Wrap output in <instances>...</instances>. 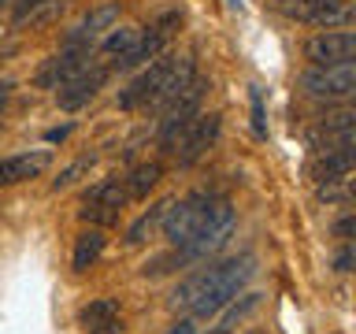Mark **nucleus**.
<instances>
[{
	"label": "nucleus",
	"instance_id": "9b49d317",
	"mask_svg": "<svg viewBox=\"0 0 356 334\" xmlns=\"http://www.w3.org/2000/svg\"><path fill=\"white\" fill-rule=\"evenodd\" d=\"M312 67H334V63H356V38L349 30H327L316 33L305 45Z\"/></svg>",
	"mask_w": 356,
	"mask_h": 334
},
{
	"label": "nucleus",
	"instance_id": "6ab92c4d",
	"mask_svg": "<svg viewBox=\"0 0 356 334\" xmlns=\"http://www.w3.org/2000/svg\"><path fill=\"white\" fill-rule=\"evenodd\" d=\"M171 200H175V197H171ZM171 200H160V205H152L149 212H145V216H141V219H138V223H134V227L127 230V241H130V245H141L145 238H149V234H152V230L163 223L167 208H171Z\"/></svg>",
	"mask_w": 356,
	"mask_h": 334
},
{
	"label": "nucleus",
	"instance_id": "39448f33",
	"mask_svg": "<svg viewBox=\"0 0 356 334\" xmlns=\"http://www.w3.org/2000/svg\"><path fill=\"white\" fill-rule=\"evenodd\" d=\"M200 100H204V82H200V78H193V82L182 89V93L171 97V100L160 108V145H163V152H171V145L178 141V134H182L189 122L197 119Z\"/></svg>",
	"mask_w": 356,
	"mask_h": 334
},
{
	"label": "nucleus",
	"instance_id": "f03ea898",
	"mask_svg": "<svg viewBox=\"0 0 356 334\" xmlns=\"http://www.w3.org/2000/svg\"><path fill=\"white\" fill-rule=\"evenodd\" d=\"M197 78V67L189 56H156L152 63H145V71L134 78L127 89H119V108H163L171 97Z\"/></svg>",
	"mask_w": 356,
	"mask_h": 334
},
{
	"label": "nucleus",
	"instance_id": "f257e3e1",
	"mask_svg": "<svg viewBox=\"0 0 356 334\" xmlns=\"http://www.w3.org/2000/svg\"><path fill=\"white\" fill-rule=\"evenodd\" d=\"M252 264H256L252 256H230V260L200 267V271H193L189 278L178 283L175 297H171V308H186L193 319L219 316V312L241 294V286L252 278V271H256Z\"/></svg>",
	"mask_w": 356,
	"mask_h": 334
},
{
	"label": "nucleus",
	"instance_id": "412c9836",
	"mask_svg": "<svg viewBox=\"0 0 356 334\" xmlns=\"http://www.w3.org/2000/svg\"><path fill=\"white\" fill-rule=\"evenodd\" d=\"M138 26H122V30H108L104 33V41H100V52L104 56H119V52H127L134 41H138Z\"/></svg>",
	"mask_w": 356,
	"mask_h": 334
},
{
	"label": "nucleus",
	"instance_id": "c756f323",
	"mask_svg": "<svg viewBox=\"0 0 356 334\" xmlns=\"http://www.w3.org/2000/svg\"><path fill=\"white\" fill-rule=\"evenodd\" d=\"M67 134H71V127H56V130H49V134H44V138H49V141H63Z\"/></svg>",
	"mask_w": 356,
	"mask_h": 334
},
{
	"label": "nucleus",
	"instance_id": "dca6fc26",
	"mask_svg": "<svg viewBox=\"0 0 356 334\" xmlns=\"http://www.w3.org/2000/svg\"><path fill=\"white\" fill-rule=\"evenodd\" d=\"M104 230L93 227V230H86V234H78V245H74V271H89V267L97 264V256L104 253Z\"/></svg>",
	"mask_w": 356,
	"mask_h": 334
},
{
	"label": "nucleus",
	"instance_id": "cd10ccee",
	"mask_svg": "<svg viewBox=\"0 0 356 334\" xmlns=\"http://www.w3.org/2000/svg\"><path fill=\"white\" fill-rule=\"evenodd\" d=\"M349 267H353V249L345 245V249L338 253V271H349Z\"/></svg>",
	"mask_w": 356,
	"mask_h": 334
},
{
	"label": "nucleus",
	"instance_id": "1a4fd4ad",
	"mask_svg": "<svg viewBox=\"0 0 356 334\" xmlns=\"http://www.w3.org/2000/svg\"><path fill=\"white\" fill-rule=\"evenodd\" d=\"M108 71H111V67L89 60V63H86L74 78H67L63 86H56V104H60L63 111H78V108H86L89 100H93V97L100 93V86L108 82Z\"/></svg>",
	"mask_w": 356,
	"mask_h": 334
},
{
	"label": "nucleus",
	"instance_id": "bb28decb",
	"mask_svg": "<svg viewBox=\"0 0 356 334\" xmlns=\"http://www.w3.org/2000/svg\"><path fill=\"white\" fill-rule=\"evenodd\" d=\"M89 334H122V331H119V319H108V323H100V327H93Z\"/></svg>",
	"mask_w": 356,
	"mask_h": 334
},
{
	"label": "nucleus",
	"instance_id": "9d476101",
	"mask_svg": "<svg viewBox=\"0 0 356 334\" xmlns=\"http://www.w3.org/2000/svg\"><path fill=\"white\" fill-rule=\"evenodd\" d=\"M115 19H119V0L93 8L89 15H82L71 30H67L63 49H97V41L111 30V22H115Z\"/></svg>",
	"mask_w": 356,
	"mask_h": 334
},
{
	"label": "nucleus",
	"instance_id": "4468645a",
	"mask_svg": "<svg viewBox=\"0 0 356 334\" xmlns=\"http://www.w3.org/2000/svg\"><path fill=\"white\" fill-rule=\"evenodd\" d=\"M49 152H22V156H4L0 160V186H15L26 178H38L49 167Z\"/></svg>",
	"mask_w": 356,
	"mask_h": 334
},
{
	"label": "nucleus",
	"instance_id": "f3484780",
	"mask_svg": "<svg viewBox=\"0 0 356 334\" xmlns=\"http://www.w3.org/2000/svg\"><path fill=\"white\" fill-rule=\"evenodd\" d=\"M160 175H163V167L156 160L152 164H138L130 171V178H122V182H127V197L130 200H145V197H149V189L160 182Z\"/></svg>",
	"mask_w": 356,
	"mask_h": 334
},
{
	"label": "nucleus",
	"instance_id": "5701e85b",
	"mask_svg": "<svg viewBox=\"0 0 356 334\" xmlns=\"http://www.w3.org/2000/svg\"><path fill=\"white\" fill-rule=\"evenodd\" d=\"M89 167H93V156H82V160H74V164L67 167V171L52 182V189H67V186H74V182H78V175L89 171Z\"/></svg>",
	"mask_w": 356,
	"mask_h": 334
},
{
	"label": "nucleus",
	"instance_id": "2eb2a0df",
	"mask_svg": "<svg viewBox=\"0 0 356 334\" xmlns=\"http://www.w3.org/2000/svg\"><path fill=\"white\" fill-rule=\"evenodd\" d=\"M353 164H356V145H345V149H323L316 156V178L327 182V178H338V175H353Z\"/></svg>",
	"mask_w": 356,
	"mask_h": 334
},
{
	"label": "nucleus",
	"instance_id": "aec40b11",
	"mask_svg": "<svg viewBox=\"0 0 356 334\" xmlns=\"http://www.w3.org/2000/svg\"><path fill=\"white\" fill-rule=\"evenodd\" d=\"M108 319H119V301L115 297H100V301H89V305L82 308V323L89 331L100 327V323H108Z\"/></svg>",
	"mask_w": 356,
	"mask_h": 334
},
{
	"label": "nucleus",
	"instance_id": "a878e982",
	"mask_svg": "<svg viewBox=\"0 0 356 334\" xmlns=\"http://www.w3.org/2000/svg\"><path fill=\"white\" fill-rule=\"evenodd\" d=\"M167 334H197V327H193V319H178Z\"/></svg>",
	"mask_w": 356,
	"mask_h": 334
},
{
	"label": "nucleus",
	"instance_id": "0eeeda50",
	"mask_svg": "<svg viewBox=\"0 0 356 334\" xmlns=\"http://www.w3.org/2000/svg\"><path fill=\"white\" fill-rule=\"evenodd\" d=\"M308 97L316 100H345L356 93V63H334V67H308L300 74Z\"/></svg>",
	"mask_w": 356,
	"mask_h": 334
},
{
	"label": "nucleus",
	"instance_id": "6e6552de",
	"mask_svg": "<svg viewBox=\"0 0 356 334\" xmlns=\"http://www.w3.org/2000/svg\"><path fill=\"white\" fill-rule=\"evenodd\" d=\"M208 200H211V193H189L182 200H171V208H167V216L160 223L163 238L171 245H186L189 238H193L197 223H200V216H204V208H208Z\"/></svg>",
	"mask_w": 356,
	"mask_h": 334
},
{
	"label": "nucleus",
	"instance_id": "423d86ee",
	"mask_svg": "<svg viewBox=\"0 0 356 334\" xmlns=\"http://www.w3.org/2000/svg\"><path fill=\"white\" fill-rule=\"evenodd\" d=\"M127 200L130 197H127V182L122 178H100L82 197V219L97 223V227H111V223H119V212L127 208Z\"/></svg>",
	"mask_w": 356,
	"mask_h": 334
},
{
	"label": "nucleus",
	"instance_id": "393cba45",
	"mask_svg": "<svg viewBox=\"0 0 356 334\" xmlns=\"http://www.w3.org/2000/svg\"><path fill=\"white\" fill-rule=\"evenodd\" d=\"M38 4H44V0H19V4H15V22H22V15H26V11H33Z\"/></svg>",
	"mask_w": 356,
	"mask_h": 334
},
{
	"label": "nucleus",
	"instance_id": "7ed1b4c3",
	"mask_svg": "<svg viewBox=\"0 0 356 334\" xmlns=\"http://www.w3.org/2000/svg\"><path fill=\"white\" fill-rule=\"evenodd\" d=\"M234 234V208L227 197H216L211 193L204 216H200L193 238H189L186 245H175V264L186 267V264H197V260H208V256H216L222 245H227V238Z\"/></svg>",
	"mask_w": 356,
	"mask_h": 334
},
{
	"label": "nucleus",
	"instance_id": "20e7f679",
	"mask_svg": "<svg viewBox=\"0 0 356 334\" xmlns=\"http://www.w3.org/2000/svg\"><path fill=\"white\" fill-rule=\"evenodd\" d=\"M178 22H182V15H178V11H167V15L156 19L149 30H141L138 41H134L127 52H119V60H111V67H115V71H138V67L152 63L156 56L163 52V45L171 41V33H175Z\"/></svg>",
	"mask_w": 356,
	"mask_h": 334
},
{
	"label": "nucleus",
	"instance_id": "b1692460",
	"mask_svg": "<svg viewBox=\"0 0 356 334\" xmlns=\"http://www.w3.org/2000/svg\"><path fill=\"white\" fill-rule=\"evenodd\" d=\"M252 127H256V134H267V127H264V104H260V93L252 89Z\"/></svg>",
	"mask_w": 356,
	"mask_h": 334
},
{
	"label": "nucleus",
	"instance_id": "f8f14e48",
	"mask_svg": "<svg viewBox=\"0 0 356 334\" xmlns=\"http://www.w3.org/2000/svg\"><path fill=\"white\" fill-rule=\"evenodd\" d=\"M216 134H219V116H197L182 134H178L171 152L178 156V164H193L208 152V145L216 141Z\"/></svg>",
	"mask_w": 356,
	"mask_h": 334
},
{
	"label": "nucleus",
	"instance_id": "ddd939ff",
	"mask_svg": "<svg viewBox=\"0 0 356 334\" xmlns=\"http://www.w3.org/2000/svg\"><path fill=\"white\" fill-rule=\"evenodd\" d=\"M93 52L97 49H63V45H60V52H56L52 60H44V67L38 71V86H44V89L63 86L67 78H74L89 60H93Z\"/></svg>",
	"mask_w": 356,
	"mask_h": 334
},
{
	"label": "nucleus",
	"instance_id": "a211bd4d",
	"mask_svg": "<svg viewBox=\"0 0 356 334\" xmlns=\"http://www.w3.org/2000/svg\"><path fill=\"white\" fill-rule=\"evenodd\" d=\"M308 22H316V26H327V30L349 26V22H353V4H349V0H327V4H323Z\"/></svg>",
	"mask_w": 356,
	"mask_h": 334
},
{
	"label": "nucleus",
	"instance_id": "4be33fe9",
	"mask_svg": "<svg viewBox=\"0 0 356 334\" xmlns=\"http://www.w3.org/2000/svg\"><path fill=\"white\" fill-rule=\"evenodd\" d=\"M353 193V175H338V178H327L319 186V197L323 200H349Z\"/></svg>",
	"mask_w": 356,
	"mask_h": 334
},
{
	"label": "nucleus",
	"instance_id": "c85d7f7f",
	"mask_svg": "<svg viewBox=\"0 0 356 334\" xmlns=\"http://www.w3.org/2000/svg\"><path fill=\"white\" fill-rule=\"evenodd\" d=\"M349 234H353V216H345V219H338V238L349 241Z\"/></svg>",
	"mask_w": 356,
	"mask_h": 334
},
{
	"label": "nucleus",
	"instance_id": "7c9ffc66",
	"mask_svg": "<svg viewBox=\"0 0 356 334\" xmlns=\"http://www.w3.org/2000/svg\"><path fill=\"white\" fill-rule=\"evenodd\" d=\"M230 4H234V8H241V0H230Z\"/></svg>",
	"mask_w": 356,
	"mask_h": 334
}]
</instances>
